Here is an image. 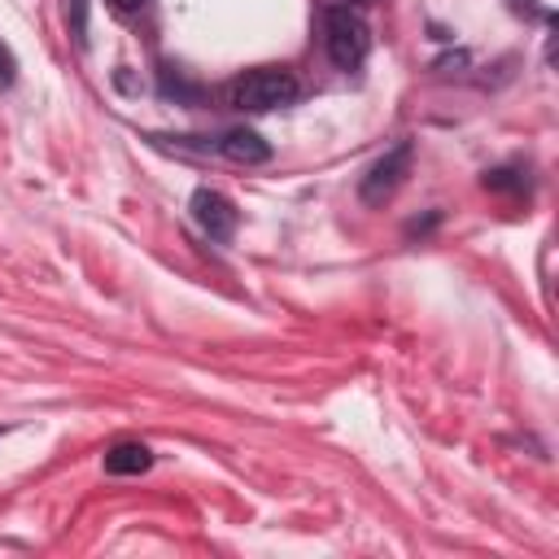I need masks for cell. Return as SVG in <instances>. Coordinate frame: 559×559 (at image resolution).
<instances>
[{"instance_id":"9","label":"cell","mask_w":559,"mask_h":559,"mask_svg":"<svg viewBox=\"0 0 559 559\" xmlns=\"http://www.w3.org/2000/svg\"><path fill=\"white\" fill-rule=\"evenodd\" d=\"M109 4H114V9H118V13H135V9H140V4H144V0H109Z\"/></svg>"},{"instance_id":"2","label":"cell","mask_w":559,"mask_h":559,"mask_svg":"<svg viewBox=\"0 0 559 559\" xmlns=\"http://www.w3.org/2000/svg\"><path fill=\"white\" fill-rule=\"evenodd\" d=\"M323 31H328V57H332V66L358 70L367 61V52H371V26L362 22V13H354L349 4H332Z\"/></svg>"},{"instance_id":"7","label":"cell","mask_w":559,"mask_h":559,"mask_svg":"<svg viewBox=\"0 0 559 559\" xmlns=\"http://www.w3.org/2000/svg\"><path fill=\"white\" fill-rule=\"evenodd\" d=\"M83 13H87V0H70V31L79 44H87V26H83Z\"/></svg>"},{"instance_id":"6","label":"cell","mask_w":559,"mask_h":559,"mask_svg":"<svg viewBox=\"0 0 559 559\" xmlns=\"http://www.w3.org/2000/svg\"><path fill=\"white\" fill-rule=\"evenodd\" d=\"M148 467H153V450L140 441H122L105 454V472H114V476H140Z\"/></svg>"},{"instance_id":"5","label":"cell","mask_w":559,"mask_h":559,"mask_svg":"<svg viewBox=\"0 0 559 559\" xmlns=\"http://www.w3.org/2000/svg\"><path fill=\"white\" fill-rule=\"evenodd\" d=\"M218 153L227 157V162H236V166H262V162H271V144L258 135V131H227L223 140H218Z\"/></svg>"},{"instance_id":"8","label":"cell","mask_w":559,"mask_h":559,"mask_svg":"<svg viewBox=\"0 0 559 559\" xmlns=\"http://www.w3.org/2000/svg\"><path fill=\"white\" fill-rule=\"evenodd\" d=\"M13 70H17V61H13V52L0 44V83H13Z\"/></svg>"},{"instance_id":"4","label":"cell","mask_w":559,"mask_h":559,"mask_svg":"<svg viewBox=\"0 0 559 559\" xmlns=\"http://www.w3.org/2000/svg\"><path fill=\"white\" fill-rule=\"evenodd\" d=\"M192 218L201 223V231L210 240H231V231H236V205L214 188H197L192 192Z\"/></svg>"},{"instance_id":"3","label":"cell","mask_w":559,"mask_h":559,"mask_svg":"<svg viewBox=\"0 0 559 559\" xmlns=\"http://www.w3.org/2000/svg\"><path fill=\"white\" fill-rule=\"evenodd\" d=\"M406 170H411V140L393 144L384 157L371 162V170H367L362 183H358V197H362L367 205H384V201L397 192V183L406 179Z\"/></svg>"},{"instance_id":"1","label":"cell","mask_w":559,"mask_h":559,"mask_svg":"<svg viewBox=\"0 0 559 559\" xmlns=\"http://www.w3.org/2000/svg\"><path fill=\"white\" fill-rule=\"evenodd\" d=\"M301 96V83L293 70L284 66H258V70H245L236 74L227 87H223V100L240 114H266V109H284Z\"/></svg>"}]
</instances>
